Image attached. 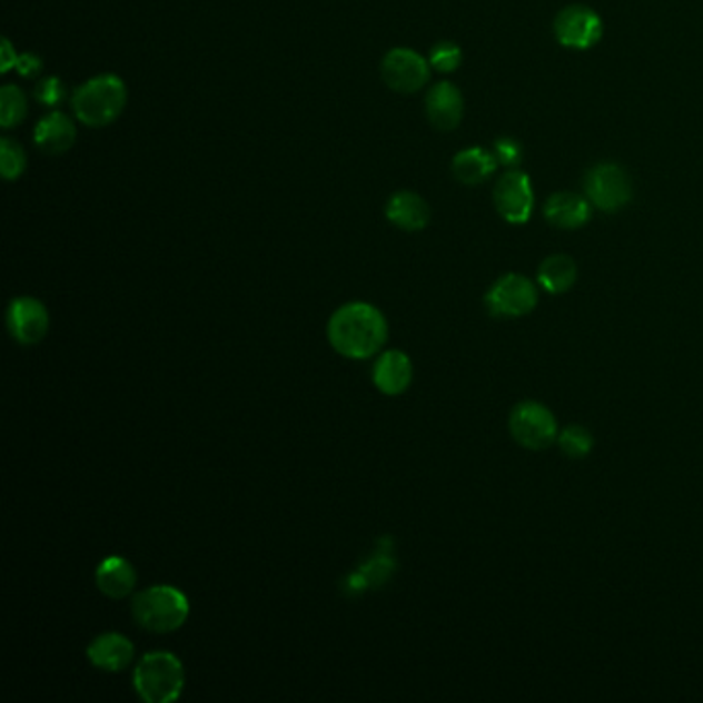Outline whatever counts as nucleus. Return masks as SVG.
<instances>
[{"label": "nucleus", "mask_w": 703, "mask_h": 703, "mask_svg": "<svg viewBox=\"0 0 703 703\" xmlns=\"http://www.w3.org/2000/svg\"><path fill=\"white\" fill-rule=\"evenodd\" d=\"M328 343L347 359H369L380 353L388 340V323L380 308L367 301H349L328 320Z\"/></svg>", "instance_id": "1"}, {"label": "nucleus", "mask_w": 703, "mask_h": 703, "mask_svg": "<svg viewBox=\"0 0 703 703\" xmlns=\"http://www.w3.org/2000/svg\"><path fill=\"white\" fill-rule=\"evenodd\" d=\"M127 99V83L118 75L103 72L72 91V113L85 127H110L125 112Z\"/></svg>", "instance_id": "2"}, {"label": "nucleus", "mask_w": 703, "mask_h": 703, "mask_svg": "<svg viewBox=\"0 0 703 703\" xmlns=\"http://www.w3.org/2000/svg\"><path fill=\"white\" fill-rule=\"evenodd\" d=\"M132 685L142 702H176L186 685L184 664L176 654L166 650L147 652L132 671Z\"/></svg>", "instance_id": "3"}, {"label": "nucleus", "mask_w": 703, "mask_h": 703, "mask_svg": "<svg viewBox=\"0 0 703 703\" xmlns=\"http://www.w3.org/2000/svg\"><path fill=\"white\" fill-rule=\"evenodd\" d=\"M188 615V596L169 584H157L132 598V617L147 632H176L186 623Z\"/></svg>", "instance_id": "4"}, {"label": "nucleus", "mask_w": 703, "mask_h": 703, "mask_svg": "<svg viewBox=\"0 0 703 703\" xmlns=\"http://www.w3.org/2000/svg\"><path fill=\"white\" fill-rule=\"evenodd\" d=\"M509 434L526 450H547L560 436L553 410L538 400H522L509 413Z\"/></svg>", "instance_id": "5"}, {"label": "nucleus", "mask_w": 703, "mask_h": 703, "mask_svg": "<svg viewBox=\"0 0 703 703\" xmlns=\"http://www.w3.org/2000/svg\"><path fill=\"white\" fill-rule=\"evenodd\" d=\"M584 190L594 209L617 212L632 202V176L620 164L603 161L588 169L584 178Z\"/></svg>", "instance_id": "6"}, {"label": "nucleus", "mask_w": 703, "mask_h": 703, "mask_svg": "<svg viewBox=\"0 0 703 703\" xmlns=\"http://www.w3.org/2000/svg\"><path fill=\"white\" fill-rule=\"evenodd\" d=\"M538 291L535 283L518 273L502 275L485 294V308L493 318H522L535 310Z\"/></svg>", "instance_id": "7"}, {"label": "nucleus", "mask_w": 703, "mask_h": 703, "mask_svg": "<svg viewBox=\"0 0 703 703\" xmlns=\"http://www.w3.org/2000/svg\"><path fill=\"white\" fill-rule=\"evenodd\" d=\"M493 205L512 226H524L535 211V190L522 169H506L493 188Z\"/></svg>", "instance_id": "8"}, {"label": "nucleus", "mask_w": 703, "mask_h": 703, "mask_svg": "<svg viewBox=\"0 0 703 703\" xmlns=\"http://www.w3.org/2000/svg\"><path fill=\"white\" fill-rule=\"evenodd\" d=\"M382 81L396 93H417L432 79L429 58L410 48H393L382 58Z\"/></svg>", "instance_id": "9"}, {"label": "nucleus", "mask_w": 703, "mask_h": 703, "mask_svg": "<svg viewBox=\"0 0 703 703\" xmlns=\"http://www.w3.org/2000/svg\"><path fill=\"white\" fill-rule=\"evenodd\" d=\"M555 40L570 50H591L603 40L605 23L601 14L586 4H570L553 21Z\"/></svg>", "instance_id": "10"}, {"label": "nucleus", "mask_w": 703, "mask_h": 703, "mask_svg": "<svg viewBox=\"0 0 703 703\" xmlns=\"http://www.w3.org/2000/svg\"><path fill=\"white\" fill-rule=\"evenodd\" d=\"M7 326L11 337L23 345H40L50 330V314L36 297H14L7 310Z\"/></svg>", "instance_id": "11"}, {"label": "nucleus", "mask_w": 703, "mask_h": 703, "mask_svg": "<svg viewBox=\"0 0 703 703\" xmlns=\"http://www.w3.org/2000/svg\"><path fill=\"white\" fill-rule=\"evenodd\" d=\"M425 113L432 127L450 132L461 127L465 116V98L461 89L450 81H439L432 85V89L425 96Z\"/></svg>", "instance_id": "12"}, {"label": "nucleus", "mask_w": 703, "mask_h": 703, "mask_svg": "<svg viewBox=\"0 0 703 703\" xmlns=\"http://www.w3.org/2000/svg\"><path fill=\"white\" fill-rule=\"evenodd\" d=\"M75 141H77V127L72 118L58 110L46 113L33 128V145L42 151L43 156H65L71 151Z\"/></svg>", "instance_id": "13"}, {"label": "nucleus", "mask_w": 703, "mask_h": 703, "mask_svg": "<svg viewBox=\"0 0 703 703\" xmlns=\"http://www.w3.org/2000/svg\"><path fill=\"white\" fill-rule=\"evenodd\" d=\"M89 662L106 673H122L135 661V644L122 633H101L87 646Z\"/></svg>", "instance_id": "14"}, {"label": "nucleus", "mask_w": 703, "mask_h": 703, "mask_svg": "<svg viewBox=\"0 0 703 703\" xmlns=\"http://www.w3.org/2000/svg\"><path fill=\"white\" fill-rule=\"evenodd\" d=\"M384 212L394 227L408 234L423 231L432 221V209L427 200L413 190L394 192L393 197L388 198Z\"/></svg>", "instance_id": "15"}, {"label": "nucleus", "mask_w": 703, "mask_h": 703, "mask_svg": "<svg viewBox=\"0 0 703 703\" xmlns=\"http://www.w3.org/2000/svg\"><path fill=\"white\" fill-rule=\"evenodd\" d=\"M543 215L557 229L574 231L586 226L592 219V202L576 192H555L545 200Z\"/></svg>", "instance_id": "16"}, {"label": "nucleus", "mask_w": 703, "mask_h": 703, "mask_svg": "<svg viewBox=\"0 0 703 703\" xmlns=\"http://www.w3.org/2000/svg\"><path fill=\"white\" fill-rule=\"evenodd\" d=\"M374 386L386 396H400L408 390L410 382H413V362L407 353L393 352L382 353L374 366L372 374Z\"/></svg>", "instance_id": "17"}, {"label": "nucleus", "mask_w": 703, "mask_h": 703, "mask_svg": "<svg viewBox=\"0 0 703 703\" xmlns=\"http://www.w3.org/2000/svg\"><path fill=\"white\" fill-rule=\"evenodd\" d=\"M96 586L101 594L113 601H122L135 592L137 586V572L132 563L125 557H106L96 570Z\"/></svg>", "instance_id": "18"}, {"label": "nucleus", "mask_w": 703, "mask_h": 703, "mask_svg": "<svg viewBox=\"0 0 703 703\" xmlns=\"http://www.w3.org/2000/svg\"><path fill=\"white\" fill-rule=\"evenodd\" d=\"M497 168L499 164L493 156V151H487L483 147H468L458 151L452 159V174L465 186H481L487 182Z\"/></svg>", "instance_id": "19"}, {"label": "nucleus", "mask_w": 703, "mask_h": 703, "mask_svg": "<svg viewBox=\"0 0 703 703\" xmlns=\"http://www.w3.org/2000/svg\"><path fill=\"white\" fill-rule=\"evenodd\" d=\"M576 279V260L567 254H551L541 263L536 273V281L541 285V289L551 296H562L565 291H570Z\"/></svg>", "instance_id": "20"}, {"label": "nucleus", "mask_w": 703, "mask_h": 703, "mask_svg": "<svg viewBox=\"0 0 703 703\" xmlns=\"http://www.w3.org/2000/svg\"><path fill=\"white\" fill-rule=\"evenodd\" d=\"M28 98L21 87L13 83L0 87V127L4 130L19 127L28 118Z\"/></svg>", "instance_id": "21"}, {"label": "nucleus", "mask_w": 703, "mask_h": 703, "mask_svg": "<svg viewBox=\"0 0 703 703\" xmlns=\"http://www.w3.org/2000/svg\"><path fill=\"white\" fill-rule=\"evenodd\" d=\"M394 560L388 555H382V557H374L372 562H367L366 567L357 574H353L347 584L352 591H366V588H374V586H382L388 577L393 576Z\"/></svg>", "instance_id": "22"}, {"label": "nucleus", "mask_w": 703, "mask_h": 703, "mask_svg": "<svg viewBox=\"0 0 703 703\" xmlns=\"http://www.w3.org/2000/svg\"><path fill=\"white\" fill-rule=\"evenodd\" d=\"M28 169V154L19 142L11 137L0 139V171L2 178L13 182L19 180Z\"/></svg>", "instance_id": "23"}, {"label": "nucleus", "mask_w": 703, "mask_h": 703, "mask_svg": "<svg viewBox=\"0 0 703 703\" xmlns=\"http://www.w3.org/2000/svg\"><path fill=\"white\" fill-rule=\"evenodd\" d=\"M557 446L567 458H586L594 448V436L582 425H567L557 436Z\"/></svg>", "instance_id": "24"}, {"label": "nucleus", "mask_w": 703, "mask_h": 703, "mask_svg": "<svg viewBox=\"0 0 703 703\" xmlns=\"http://www.w3.org/2000/svg\"><path fill=\"white\" fill-rule=\"evenodd\" d=\"M429 65L432 69L442 75H450V72L458 71V67L463 65V48L458 43L437 42L432 50H429Z\"/></svg>", "instance_id": "25"}, {"label": "nucleus", "mask_w": 703, "mask_h": 703, "mask_svg": "<svg viewBox=\"0 0 703 703\" xmlns=\"http://www.w3.org/2000/svg\"><path fill=\"white\" fill-rule=\"evenodd\" d=\"M33 96L42 103L43 108L57 110L67 99V85L60 77H43L42 81L36 85Z\"/></svg>", "instance_id": "26"}, {"label": "nucleus", "mask_w": 703, "mask_h": 703, "mask_svg": "<svg viewBox=\"0 0 703 703\" xmlns=\"http://www.w3.org/2000/svg\"><path fill=\"white\" fill-rule=\"evenodd\" d=\"M493 156L497 159L499 166L507 169H516L522 164V142L514 137H499L493 142Z\"/></svg>", "instance_id": "27"}, {"label": "nucleus", "mask_w": 703, "mask_h": 703, "mask_svg": "<svg viewBox=\"0 0 703 703\" xmlns=\"http://www.w3.org/2000/svg\"><path fill=\"white\" fill-rule=\"evenodd\" d=\"M14 71L19 72L23 79H38L43 71V60L38 55L23 52L17 58Z\"/></svg>", "instance_id": "28"}, {"label": "nucleus", "mask_w": 703, "mask_h": 703, "mask_svg": "<svg viewBox=\"0 0 703 703\" xmlns=\"http://www.w3.org/2000/svg\"><path fill=\"white\" fill-rule=\"evenodd\" d=\"M0 57H2V60H0V72H2V75H7V72L13 71L19 55H17L13 43L9 42L7 38L2 40V52H0Z\"/></svg>", "instance_id": "29"}]
</instances>
